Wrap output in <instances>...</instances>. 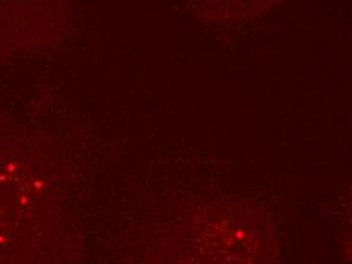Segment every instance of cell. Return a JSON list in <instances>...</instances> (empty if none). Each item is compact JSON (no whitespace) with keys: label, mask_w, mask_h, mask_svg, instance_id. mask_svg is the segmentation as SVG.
Instances as JSON below:
<instances>
[{"label":"cell","mask_w":352,"mask_h":264,"mask_svg":"<svg viewBox=\"0 0 352 264\" xmlns=\"http://www.w3.org/2000/svg\"><path fill=\"white\" fill-rule=\"evenodd\" d=\"M58 163L35 142L0 149V264H43L63 220Z\"/></svg>","instance_id":"cell-1"},{"label":"cell","mask_w":352,"mask_h":264,"mask_svg":"<svg viewBox=\"0 0 352 264\" xmlns=\"http://www.w3.org/2000/svg\"><path fill=\"white\" fill-rule=\"evenodd\" d=\"M258 237L237 212L216 208L188 225L164 264H256Z\"/></svg>","instance_id":"cell-2"},{"label":"cell","mask_w":352,"mask_h":264,"mask_svg":"<svg viewBox=\"0 0 352 264\" xmlns=\"http://www.w3.org/2000/svg\"><path fill=\"white\" fill-rule=\"evenodd\" d=\"M63 21L56 0H0V63L55 41Z\"/></svg>","instance_id":"cell-3"}]
</instances>
